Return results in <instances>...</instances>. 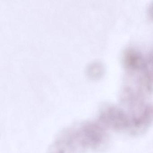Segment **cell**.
I'll return each mask as SVG.
<instances>
[{
  "label": "cell",
  "instance_id": "1",
  "mask_svg": "<svg viewBox=\"0 0 153 153\" xmlns=\"http://www.w3.org/2000/svg\"><path fill=\"white\" fill-rule=\"evenodd\" d=\"M122 62L124 68L131 72L142 70L146 62V59L141 53L133 48H128L123 51Z\"/></svg>",
  "mask_w": 153,
  "mask_h": 153
},
{
  "label": "cell",
  "instance_id": "2",
  "mask_svg": "<svg viewBox=\"0 0 153 153\" xmlns=\"http://www.w3.org/2000/svg\"><path fill=\"white\" fill-rule=\"evenodd\" d=\"M142 74L139 80V90L143 94L153 92V53L146 59Z\"/></svg>",
  "mask_w": 153,
  "mask_h": 153
},
{
  "label": "cell",
  "instance_id": "3",
  "mask_svg": "<svg viewBox=\"0 0 153 153\" xmlns=\"http://www.w3.org/2000/svg\"><path fill=\"white\" fill-rule=\"evenodd\" d=\"M104 71V66L99 61L91 62L87 66L86 69L88 76L93 79L100 78L103 75Z\"/></svg>",
  "mask_w": 153,
  "mask_h": 153
},
{
  "label": "cell",
  "instance_id": "4",
  "mask_svg": "<svg viewBox=\"0 0 153 153\" xmlns=\"http://www.w3.org/2000/svg\"><path fill=\"white\" fill-rule=\"evenodd\" d=\"M147 11L149 17L153 19V1H152L149 6Z\"/></svg>",
  "mask_w": 153,
  "mask_h": 153
}]
</instances>
